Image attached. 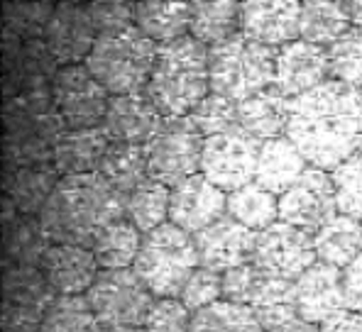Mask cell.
Returning a JSON list of instances; mask_svg holds the SVG:
<instances>
[{
	"mask_svg": "<svg viewBox=\"0 0 362 332\" xmlns=\"http://www.w3.org/2000/svg\"><path fill=\"white\" fill-rule=\"evenodd\" d=\"M316 259L345 269L358 254H362V223L350 215H338L313 235Z\"/></svg>",
	"mask_w": 362,
	"mask_h": 332,
	"instance_id": "obj_26",
	"label": "cell"
},
{
	"mask_svg": "<svg viewBox=\"0 0 362 332\" xmlns=\"http://www.w3.org/2000/svg\"><path fill=\"white\" fill-rule=\"evenodd\" d=\"M247 308H252L255 318H257L264 332L276 330L286 323H294V320H299V313H296V281H286V278L267 274L259 293Z\"/></svg>",
	"mask_w": 362,
	"mask_h": 332,
	"instance_id": "obj_30",
	"label": "cell"
},
{
	"mask_svg": "<svg viewBox=\"0 0 362 332\" xmlns=\"http://www.w3.org/2000/svg\"><path fill=\"white\" fill-rule=\"evenodd\" d=\"M86 301L100 328H142L157 296L135 269H115L95 276Z\"/></svg>",
	"mask_w": 362,
	"mask_h": 332,
	"instance_id": "obj_7",
	"label": "cell"
},
{
	"mask_svg": "<svg viewBox=\"0 0 362 332\" xmlns=\"http://www.w3.org/2000/svg\"><path fill=\"white\" fill-rule=\"evenodd\" d=\"M228 215L245 227L259 232L279 220V198L252 181L228 194Z\"/></svg>",
	"mask_w": 362,
	"mask_h": 332,
	"instance_id": "obj_33",
	"label": "cell"
},
{
	"mask_svg": "<svg viewBox=\"0 0 362 332\" xmlns=\"http://www.w3.org/2000/svg\"><path fill=\"white\" fill-rule=\"evenodd\" d=\"M199 266L194 235L184 232L174 223H164L142 235V247L132 269L157 298H179Z\"/></svg>",
	"mask_w": 362,
	"mask_h": 332,
	"instance_id": "obj_6",
	"label": "cell"
},
{
	"mask_svg": "<svg viewBox=\"0 0 362 332\" xmlns=\"http://www.w3.org/2000/svg\"><path fill=\"white\" fill-rule=\"evenodd\" d=\"M52 103L59 110L66 130L100 127L113 95L93 78L86 64L59 66L52 76Z\"/></svg>",
	"mask_w": 362,
	"mask_h": 332,
	"instance_id": "obj_8",
	"label": "cell"
},
{
	"mask_svg": "<svg viewBox=\"0 0 362 332\" xmlns=\"http://www.w3.org/2000/svg\"><path fill=\"white\" fill-rule=\"evenodd\" d=\"M59 171L54 164H30L15 171L13 186H10V198H13L15 211L23 215H40L47 198L52 196L54 186L59 184Z\"/></svg>",
	"mask_w": 362,
	"mask_h": 332,
	"instance_id": "obj_32",
	"label": "cell"
},
{
	"mask_svg": "<svg viewBox=\"0 0 362 332\" xmlns=\"http://www.w3.org/2000/svg\"><path fill=\"white\" fill-rule=\"evenodd\" d=\"M159 45L135 25L103 32L86 57V69L110 95L145 93Z\"/></svg>",
	"mask_w": 362,
	"mask_h": 332,
	"instance_id": "obj_4",
	"label": "cell"
},
{
	"mask_svg": "<svg viewBox=\"0 0 362 332\" xmlns=\"http://www.w3.org/2000/svg\"><path fill=\"white\" fill-rule=\"evenodd\" d=\"M255 239H257L255 230L245 227L238 220H233L230 215L221 218L211 227L194 235L196 249H199V264L204 269L226 274L228 269L252 261Z\"/></svg>",
	"mask_w": 362,
	"mask_h": 332,
	"instance_id": "obj_16",
	"label": "cell"
},
{
	"mask_svg": "<svg viewBox=\"0 0 362 332\" xmlns=\"http://www.w3.org/2000/svg\"><path fill=\"white\" fill-rule=\"evenodd\" d=\"M110 139L103 127L88 130H64L52 144V164L59 176L93 174L105 157Z\"/></svg>",
	"mask_w": 362,
	"mask_h": 332,
	"instance_id": "obj_23",
	"label": "cell"
},
{
	"mask_svg": "<svg viewBox=\"0 0 362 332\" xmlns=\"http://www.w3.org/2000/svg\"><path fill=\"white\" fill-rule=\"evenodd\" d=\"M100 127L105 130L110 142L147 147L167 127V120L154 108L147 93H132L110 98L108 112H105V120Z\"/></svg>",
	"mask_w": 362,
	"mask_h": 332,
	"instance_id": "obj_18",
	"label": "cell"
},
{
	"mask_svg": "<svg viewBox=\"0 0 362 332\" xmlns=\"http://www.w3.org/2000/svg\"><path fill=\"white\" fill-rule=\"evenodd\" d=\"M326 52L328 66H331V81L345 83L362 93V30L350 28Z\"/></svg>",
	"mask_w": 362,
	"mask_h": 332,
	"instance_id": "obj_37",
	"label": "cell"
},
{
	"mask_svg": "<svg viewBox=\"0 0 362 332\" xmlns=\"http://www.w3.org/2000/svg\"><path fill=\"white\" fill-rule=\"evenodd\" d=\"M318 332H362V315L353 313V310H343L318 325Z\"/></svg>",
	"mask_w": 362,
	"mask_h": 332,
	"instance_id": "obj_46",
	"label": "cell"
},
{
	"mask_svg": "<svg viewBox=\"0 0 362 332\" xmlns=\"http://www.w3.org/2000/svg\"><path fill=\"white\" fill-rule=\"evenodd\" d=\"M243 3L223 0V3H191V30L189 35L204 47L223 45L235 37L243 28Z\"/></svg>",
	"mask_w": 362,
	"mask_h": 332,
	"instance_id": "obj_27",
	"label": "cell"
},
{
	"mask_svg": "<svg viewBox=\"0 0 362 332\" xmlns=\"http://www.w3.org/2000/svg\"><path fill=\"white\" fill-rule=\"evenodd\" d=\"M125 203L98 171L62 176L37 220L52 244L90 247L100 227L125 218Z\"/></svg>",
	"mask_w": 362,
	"mask_h": 332,
	"instance_id": "obj_2",
	"label": "cell"
},
{
	"mask_svg": "<svg viewBox=\"0 0 362 332\" xmlns=\"http://www.w3.org/2000/svg\"><path fill=\"white\" fill-rule=\"evenodd\" d=\"M286 137L308 166L338 169L362 149V93L345 83L326 81L291 98Z\"/></svg>",
	"mask_w": 362,
	"mask_h": 332,
	"instance_id": "obj_1",
	"label": "cell"
},
{
	"mask_svg": "<svg viewBox=\"0 0 362 332\" xmlns=\"http://www.w3.org/2000/svg\"><path fill=\"white\" fill-rule=\"evenodd\" d=\"M326 81H331V66L323 47L296 40L276 52L274 88L286 98H299Z\"/></svg>",
	"mask_w": 362,
	"mask_h": 332,
	"instance_id": "obj_20",
	"label": "cell"
},
{
	"mask_svg": "<svg viewBox=\"0 0 362 332\" xmlns=\"http://www.w3.org/2000/svg\"><path fill=\"white\" fill-rule=\"evenodd\" d=\"M145 93L167 122L189 117L211 95L209 47L191 35L162 45Z\"/></svg>",
	"mask_w": 362,
	"mask_h": 332,
	"instance_id": "obj_3",
	"label": "cell"
},
{
	"mask_svg": "<svg viewBox=\"0 0 362 332\" xmlns=\"http://www.w3.org/2000/svg\"><path fill=\"white\" fill-rule=\"evenodd\" d=\"M343 293L345 308L362 315V254L355 256L343 269Z\"/></svg>",
	"mask_w": 362,
	"mask_h": 332,
	"instance_id": "obj_45",
	"label": "cell"
},
{
	"mask_svg": "<svg viewBox=\"0 0 362 332\" xmlns=\"http://www.w3.org/2000/svg\"><path fill=\"white\" fill-rule=\"evenodd\" d=\"M169 198H172V189L169 186L147 179L145 184H140L127 196L125 218L142 235L152 232L159 225L169 223Z\"/></svg>",
	"mask_w": 362,
	"mask_h": 332,
	"instance_id": "obj_34",
	"label": "cell"
},
{
	"mask_svg": "<svg viewBox=\"0 0 362 332\" xmlns=\"http://www.w3.org/2000/svg\"><path fill=\"white\" fill-rule=\"evenodd\" d=\"M331 176L338 196V213L362 223V149L333 169Z\"/></svg>",
	"mask_w": 362,
	"mask_h": 332,
	"instance_id": "obj_39",
	"label": "cell"
},
{
	"mask_svg": "<svg viewBox=\"0 0 362 332\" xmlns=\"http://www.w3.org/2000/svg\"><path fill=\"white\" fill-rule=\"evenodd\" d=\"M252 261L272 276L296 281L318 259L311 235H306L294 225L276 220L267 230L257 232Z\"/></svg>",
	"mask_w": 362,
	"mask_h": 332,
	"instance_id": "obj_12",
	"label": "cell"
},
{
	"mask_svg": "<svg viewBox=\"0 0 362 332\" xmlns=\"http://www.w3.org/2000/svg\"><path fill=\"white\" fill-rule=\"evenodd\" d=\"M142 247V232L135 227L127 218L108 223L95 232L90 251L98 261L100 271H115V269H132L137 254Z\"/></svg>",
	"mask_w": 362,
	"mask_h": 332,
	"instance_id": "obj_25",
	"label": "cell"
},
{
	"mask_svg": "<svg viewBox=\"0 0 362 332\" xmlns=\"http://www.w3.org/2000/svg\"><path fill=\"white\" fill-rule=\"evenodd\" d=\"M45 45L59 66L83 64L93 49L98 32L88 15L86 3H59L54 5L49 23L45 30Z\"/></svg>",
	"mask_w": 362,
	"mask_h": 332,
	"instance_id": "obj_15",
	"label": "cell"
},
{
	"mask_svg": "<svg viewBox=\"0 0 362 332\" xmlns=\"http://www.w3.org/2000/svg\"><path fill=\"white\" fill-rule=\"evenodd\" d=\"M289 100L274 85L250 95L238 103V127L259 144L284 137L289 125Z\"/></svg>",
	"mask_w": 362,
	"mask_h": 332,
	"instance_id": "obj_22",
	"label": "cell"
},
{
	"mask_svg": "<svg viewBox=\"0 0 362 332\" xmlns=\"http://www.w3.org/2000/svg\"><path fill=\"white\" fill-rule=\"evenodd\" d=\"M100 332H145L142 328H103Z\"/></svg>",
	"mask_w": 362,
	"mask_h": 332,
	"instance_id": "obj_49",
	"label": "cell"
},
{
	"mask_svg": "<svg viewBox=\"0 0 362 332\" xmlns=\"http://www.w3.org/2000/svg\"><path fill=\"white\" fill-rule=\"evenodd\" d=\"M276 52L250 42L243 32L209 49L211 93L233 103H243L250 95L274 85Z\"/></svg>",
	"mask_w": 362,
	"mask_h": 332,
	"instance_id": "obj_5",
	"label": "cell"
},
{
	"mask_svg": "<svg viewBox=\"0 0 362 332\" xmlns=\"http://www.w3.org/2000/svg\"><path fill=\"white\" fill-rule=\"evenodd\" d=\"M269 332H318V325H311L306 320H294V323H286L276 330H269Z\"/></svg>",
	"mask_w": 362,
	"mask_h": 332,
	"instance_id": "obj_48",
	"label": "cell"
},
{
	"mask_svg": "<svg viewBox=\"0 0 362 332\" xmlns=\"http://www.w3.org/2000/svg\"><path fill=\"white\" fill-rule=\"evenodd\" d=\"M340 5H343L345 15H348L350 25L362 30V0H345V3H340Z\"/></svg>",
	"mask_w": 362,
	"mask_h": 332,
	"instance_id": "obj_47",
	"label": "cell"
},
{
	"mask_svg": "<svg viewBox=\"0 0 362 332\" xmlns=\"http://www.w3.org/2000/svg\"><path fill=\"white\" fill-rule=\"evenodd\" d=\"M264 278H267V271L259 269L255 261L228 269L223 274V301L250 305L259 293V288H262Z\"/></svg>",
	"mask_w": 362,
	"mask_h": 332,
	"instance_id": "obj_41",
	"label": "cell"
},
{
	"mask_svg": "<svg viewBox=\"0 0 362 332\" xmlns=\"http://www.w3.org/2000/svg\"><path fill=\"white\" fill-rule=\"evenodd\" d=\"M98 174L113 186L118 194L130 196L140 184H145L147 176V154L140 144L110 142L105 149V157L98 166Z\"/></svg>",
	"mask_w": 362,
	"mask_h": 332,
	"instance_id": "obj_29",
	"label": "cell"
},
{
	"mask_svg": "<svg viewBox=\"0 0 362 332\" xmlns=\"http://www.w3.org/2000/svg\"><path fill=\"white\" fill-rule=\"evenodd\" d=\"M350 25L340 3H323V0H308L301 3V25H299V40L316 47H333L340 37L345 35Z\"/></svg>",
	"mask_w": 362,
	"mask_h": 332,
	"instance_id": "obj_31",
	"label": "cell"
},
{
	"mask_svg": "<svg viewBox=\"0 0 362 332\" xmlns=\"http://www.w3.org/2000/svg\"><path fill=\"white\" fill-rule=\"evenodd\" d=\"M343 269L331 266L326 261H316L296 278V313L299 320L311 325H321L328 318L343 313Z\"/></svg>",
	"mask_w": 362,
	"mask_h": 332,
	"instance_id": "obj_19",
	"label": "cell"
},
{
	"mask_svg": "<svg viewBox=\"0 0 362 332\" xmlns=\"http://www.w3.org/2000/svg\"><path fill=\"white\" fill-rule=\"evenodd\" d=\"M88 15L95 25V32H113L135 25V5L120 3V0H105V3H86Z\"/></svg>",
	"mask_w": 362,
	"mask_h": 332,
	"instance_id": "obj_44",
	"label": "cell"
},
{
	"mask_svg": "<svg viewBox=\"0 0 362 332\" xmlns=\"http://www.w3.org/2000/svg\"><path fill=\"white\" fill-rule=\"evenodd\" d=\"M228 215V194L213 186L204 174L189 176L172 189L169 223L189 235H199Z\"/></svg>",
	"mask_w": 362,
	"mask_h": 332,
	"instance_id": "obj_14",
	"label": "cell"
},
{
	"mask_svg": "<svg viewBox=\"0 0 362 332\" xmlns=\"http://www.w3.org/2000/svg\"><path fill=\"white\" fill-rule=\"evenodd\" d=\"M57 293L45 281L40 266L15 264L5 274L3 330L5 332H37L47 308Z\"/></svg>",
	"mask_w": 362,
	"mask_h": 332,
	"instance_id": "obj_13",
	"label": "cell"
},
{
	"mask_svg": "<svg viewBox=\"0 0 362 332\" xmlns=\"http://www.w3.org/2000/svg\"><path fill=\"white\" fill-rule=\"evenodd\" d=\"M221 298H223V274L199 266V269L189 276L179 301L184 303L191 313H196V310L209 308L211 303L221 301Z\"/></svg>",
	"mask_w": 362,
	"mask_h": 332,
	"instance_id": "obj_42",
	"label": "cell"
},
{
	"mask_svg": "<svg viewBox=\"0 0 362 332\" xmlns=\"http://www.w3.org/2000/svg\"><path fill=\"white\" fill-rule=\"evenodd\" d=\"M184 120H189V125L206 139L223 135V132H230L238 127V103L223 98V95L211 93L209 98L191 112L189 117H184Z\"/></svg>",
	"mask_w": 362,
	"mask_h": 332,
	"instance_id": "obj_38",
	"label": "cell"
},
{
	"mask_svg": "<svg viewBox=\"0 0 362 332\" xmlns=\"http://www.w3.org/2000/svg\"><path fill=\"white\" fill-rule=\"evenodd\" d=\"M40 271L57 296H86L100 274L93 251L78 244H49Z\"/></svg>",
	"mask_w": 362,
	"mask_h": 332,
	"instance_id": "obj_21",
	"label": "cell"
},
{
	"mask_svg": "<svg viewBox=\"0 0 362 332\" xmlns=\"http://www.w3.org/2000/svg\"><path fill=\"white\" fill-rule=\"evenodd\" d=\"M191 310L179 298H157L147 315L142 330L145 332H189Z\"/></svg>",
	"mask_w": 362,
	"mask_h": 332,
	"instance_id": "obj_43",
	"label": "cell"
},
{
	"mask_svg": "<svg viewBox=\"0 0 362 332\" xmlns=\"http://www.w3.org/2000/svg\"><path fill=\"white\" fill-rule=\"evenodd\" d=\"M240 32L250 42L281 49L299 40L301 3L294 0H255L240 5Z\"/></svg>",
	"mask_w": 362,
	"mask_h": 332,
	"instance_id": "obj_17",
	"label": "cell"
},
{
	"mask_svg": "<svg viewBox=\"0 0 362 332\" xmlns=\"http://www.w3.org/2000/svg\"><path fill=\"white\" fill-rule=\"evenodd\" d=\"M335 215H338V196L331 171L308 166L301 179L284 196H279V220L294 225L311 237Z\"/></svg>",
	"mask_w": 362,
	"mask_h": 332,
	"instance_id": "obj_10",
	"label": "cell"
},
{
	"mask_svg": "<svg viewBox=\"0 0 362 332\" xmlns=\"http://www.w3.org/2000/svg\"><path fill=\"white\" fill-rule=\"evenodd\" d=\"M98 318L93 315L86 296H57L47 308L37 332H100Z\"/></svg>",
	"mask_w": 362,
	"mask_h": 332,
	"instance_id": "obj_36",
	"label": "cell"
},
{
	"mask_svg": "<svg viewBox=\"0 0 362 332\" xmlns=\"http://www.w3.org/2000/svg\"><path fill=\"white\" fill-rule=\"evenodd\" d=\"M135 28L154 45H169L191 30V3H135Z\"/></svg>",
	"mask_w": 362,
	"mask_h": 332,
	"instance_id": "obj_28",
	"label": "cell"
},
{
	"mask_svg": "<svg viewBox=\"0 0 362 332\" xmlns=\"http://www.w3.org/2000/svg\"><path fill=\"white\" fill-rule=\"evenodd\" d=\"M204 147L206 137H201L189 120L167 122V127L145 147L147 176L174 189L189 176L201 174Z\"/></svg>",
	"mask_w": 362,
	"mask_h": 332,
	"instance_id": "obj_9",
	"label": "cell"
},
{
	"mask_svg": "<svg viewBox=\"0 0 362 332\" xmlns=\"http://www.w3.org/2000/svg\"><path fill=\"white\" fill-rule=\"evenodd\" d=\"M259 142L247 137L240 127L209 137L201 159V174L226 194L252 184L257 171Z\"/></svg>",
	"mask_w": 362,
	"mask_h": 332,
	"instance_id": "obj_11",
	"label": "cell"
},
{
	"mask_svg": "<svg viewBox=\"0 0 362 332\" xmlns=\"http://www.w3.org/2000/svg\"><path fill=\"white\" fill-rule=\"evenodd\" d=\"M308 169V162L303 154L294 147L289 137H276L259 144L257 171H255V184L267 189L276 198L284 196L291 186L303 176Z\"/></svg>",
	"mask_w": 362,
	"mask_h": 332,
	"instance_id": "obj_24",
	"label": "cell"
},
{
	"mask_svg": "<svg viewBox=\"0 0 362 332\" xmlns=\"http://www.w3.org/2000/svg\"><path fill=\"white\" fill-rule=\"evenodd\" d=\"M10 247L8 251L15 256V261L23 266H40L45 251L49 249V239H47L45 230L40 220L25 215L23 220L13 227V237H8Z\"/></svg>",
	"mask_w": 362,
	"mask_h": 332,
	"instance_id": "obj_40",
	"label": "cell"
},
{
	"mask_svg": "<svg viewBox=\"0 0 362 332\" xmlns=\"http://www.w3.org/2000/svg\"><path fill=\"white\" fill-rule=\"evenodd\" d=\"M189 332H264L252 308L230 301H216L191 315Z\"/></svg>",
	"mask_w": 362,
	"mask_h": 332,
	"instance_id": "obj_35",
	"label": "cell"
}]
</instances>
